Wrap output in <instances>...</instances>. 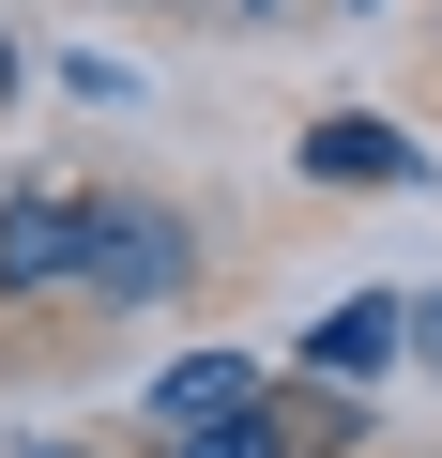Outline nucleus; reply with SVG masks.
<instances>
[{
    "label": "nucleus",
    "instance_id": "obj_1",
    "mask_svg": "<svg viewBox=\"0 0 442 458\" xmlns=\"http://www.w3.org/2000/svg\"><path fill=\"white\" fill-rule=\"evenodd\" d=\"M107 199H0V291H92Z\"/></svg>",
    "mask_w": 442,
    "mask_h": 458
},
{
    "label": "nucleus",
    "instance_id": "obj_2",
    "mask_svg": "<svg viewBox=\"0 0 442 458\" xmlns=\"http://www.w3.org/2000/svg\"><path fill=\"white\" fill-rule=\"evenodd\" d=\"M168 276H183V229L138 214V199H107V229H92V291H168Z\"/></svg>",
    "mask_w": 442,
    "mask_h": 458
},
{
    "label": "nucleus",
    "instance_id": "obj_3",
    "mask_svg": "<svg viewBox=\"0 0 442 458\" xmlns=\"http://www.w3.org/2000/svg\"><path fill=\"white\" fill-rule=\"evenodd\" d=\"M153 412H168V428H213V412H260V367H245V352H183V367L153 382Z\"/></svg>",
    "mask_w": 442,
    "mask_h": 458
},
{
    "label": "nucleus",
    "instance_id": "obj_4",
    "mask_svg": "<svg viewBox=\"0 0 442 458\" xmlns=\"http://www.w3.org/2000/svg\"><path fill=\"white\" fill-rule=\"evenodd\" d=\"M321 428H275V412H213V428H168V458H305ZM336 458V443H321Z\"/></svg>",
    "mask_w": 442,
    "mask_h": 458
},
{
    "label": "nucleus",
    "instance_id": "obj_5",
    "mask_svg": "<svg viewBox=\"0 0 442 458\" xmlns=\"http://www.w3.org/2000/svg\"><path fill=\"white\" fill-rule=\"evenodd\" d=\"M305 168H336V183H412V138H396V123H321Z\"/></svg>",
    "mask_w": 442,
    "mask_h": 458
},
{
    "label": "nucleus",
    "instance_id": "obj_6",
    "mask_svg": "<svg viewBox=\"0 0 442 458\" xmlns=\"http://www.w3.org/2000/svg\"><path fill=\"white\" fill-rule=\"evenodd\" d=\"M396 336H412V306H381V291H351V306L321 321V367H381Z\"/></svg>",
    "mask_w": 442,
    "mask_h": 458
},
{
    "label": "nucleus",
    "instance_id": "obj_7",
    "mask_svg": "<svg viewBox=\"0 0 442 458\" xmlns=\"http://www.w3.org/2000/svg\"><path fill=\"white\" fill-rule=\"evenodd\" d=\"M31 458H77V443H31Z\"/></svg>",
    "mask_w": 442,
    "mask_h": 458
}]
</instances>
